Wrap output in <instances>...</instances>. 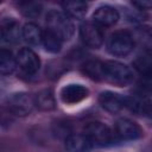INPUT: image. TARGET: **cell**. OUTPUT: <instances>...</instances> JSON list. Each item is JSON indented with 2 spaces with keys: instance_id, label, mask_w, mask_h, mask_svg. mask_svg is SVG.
I'll list each match as a JSON object with an SVG mask.
<instances>
[{
  "instance_id": "cell-15",
  "label": "cell",
  "mask_w": 152,
  "mask_h": 152,
  "mask_svg": "<svg viewBox=\"0 0 152 152\" xmlns=\"http://www.w3.org/2000/svg\"><path fill=\"white\" fill-rule=\"evenodd\" d=\"M124 107L135 114H150V100L147 99H141L138 96H126L124 97Z\"/></svg>"
},
{
  "instance_id": "cell-6",
  "label": "cell",
  "mask_w": 152,
  "mask_h": 152,
  "mask_svg": "<svg viewBox=\"0 0 152 152\" xmlns=\"http://www.w3.org/2000/svg\"><path fill=\"white\" fill-rule=\"evenodd\" d=\"M21 38V28L19 23L13 18H6L0 23V48L13 45Z\"/></svg>"
},
{
  "instance_id": "cell-4",
  "label": "cell",
  "mask_w": 152,
  "mask_h": 152,
  "mask_svg": "<svg viewBox=\"0 0 152 152\" xmlns=\"http://www.w3.org/2000/svg\"><path fill=\"white\" fill-rule=\"evenodd\" d=\"M135 45L134 37L128 31H115L107 40V50L110 55L116 57H125L129 55Z\"/></svg>"
},
{
  "instance_id": "cell-9",
  "label": "cell",
  "mask_w": 152,
  "mask_h": 152,
  "mask_svg": "<svg viewBox=\"0 0 152 152\" xmlns=\"http://www.w3.org/2000/svg\"><path fill=\"white\" fill-rule=\"evenodd\" d=\"M80 36L82 42L93 49H99L103 43V32L95 23H84L81 25Z\"/></svg>"
},
{
  "instance_id": "cell-14",
  "label": "cell",
  "mask_w": 152,
  "mask_h": 152,
  "mask_svg": "<svg viewBox=\"0 0 152 152\" xmlns=\"http://www.w3.org/2000/svg\"><path fill=\"white\" fill-rule=\"evenodd\" d=\"M42 36H43V31L34 23H26L21 27V38L28 45L32 46L39 45L42 43Z\"/></svg>"
},
{
  "instance_id": "cell-10",
  "label": "cell",
  "mask_w": 152,
  "mask_h": 152,
  "mask_svg": "<svg viewBox=\"0 0 152 152\" xmlns=\"http://www.w3.org/2000/svg\"><path fill=\"white\" fill-rule=\"evenodd\" d=\"M120 14L115 7L109 5L100 6L93 14V23L97 26H112L118 23Z\"/></svg>"
},
{
  "instance_id": "cell-12",
  "label": "cell",
  "mask_w": 152,
  "mask_h": 152,
  "mask_svg": "<svg viewBox=\"0 0 152 152\" xmlns=\"http://www.w3.org/2000/svg\"><path fill=\"white\" fill-rule=\"evenodd\" d=\"M99 102L103 109L115 114L124 108V97L113 91H103L99 96Z\"/></svg>"
},
{
  "instance_id": "cell-18",
  "label": "cell",
  "mask_w": 152,
  "mask_h": 152,
  "mask_svg": "<svg viewBox=\"0 0 152 152\" xmlns=\"http://www.w3.org/2000/svg\"><path fill=\"white\" fill-rule=\"evenodd\" d=\"M62 7L69 18H83L87 13L88 5L83 1H65L62 2Z\"/></svg>"
},
{
  "instance_id": "cell-3",
  "label": "cell",
  "mask_w": 152,
  "mask_h": 152,
  "mask_svg": "<svg viewBox=\"0 0 152 152\" xmlns=\"http://www.w3.org/2000/svg\"><path fill=\"white\" fill-rule=\"evenodd\" d=\"M83 134L89 139L93 145L96 146H108L115 144L119 140L114 131H112L107 125L100 121H93L87 124Z\"/></svg>"
},
{
  "instance_id": "cell-19",
  "label": "cell",
  "mask_w": 152,
  "mask_h": 152,
  "mask_svg": "<svg viewBox=\"0 0 152 152\" xmlns=\"http://www.w3.org/2000/svg\"><path fill=\"white\" fill-rule=\"evenodd\" d=\"M82 71L89 78L94 81H102L103 80V62L88 61L82 65Z\"/></svg>"
},
{
  "instance_id": "cell-7",
  "label": "cell",
  "mask_w": 152,
  "mask_h": 152,
  "mask_svg": "<svg viewBox=\"0 0 152 152\" xmlns=\"http://www.w3.org/2000/svg\"><path fill=\"white\" fill-rule=\"evenodd\" d=\"M17 68H19L26 75L36 74L40 68V59L34 51L30 48H23L15 56Z\"/></svg>"
},
{
  "instance_id": "cell-16",
  "label": "cell",
  "mask_w": 152,
  "mask_h": 152,
  "mask_svg": "<svg viewBox=\"0 0 152 152\" xmlns=\"http://www.w3.org/2000/svg\"><path fill=\"white\" fill-rule=\"evenodd\" d=\"M15 68V56L12 53V51L0 48V75H11Z\"/></svg>"
},
{
  "instance_id": "cell-23",
  "label": "cell",
  "mask_w": 152,
  "mask_h": 152,
  "mask_svg": "<svg viewBox=\"0 0 152 152\" xmlns=\"http://www.w3.org/2000/svg\"><path fill=\"white\" fill-rule=\"evenodd\" d=\"M132 4H133V6L138 7V10H148L151 7L150 1H134Z\"/></svg>"
},
{
  "instance_id": "cell-2",
  "label": "cell",
  "mask_w": 152,
  "mask_h": 152,
  "mask_svg": "<svg viewBox=\"0 0 152 152\" xmlns=\"http://www.w3.org/2000/svg\"><path fill=\"white\" fill-rule=\"evenodd\" d=\"M133 71L126 64L118 61L103 62V80L120 87H125L133 81Z\"/></svg>"
},
{
  "instance_id": "cell-20",
  "label": "cell",
  "mask_w": 152,
  "mask_h": 152,
  "mask_svg": "<svg viewBox=\"0 0 152 152\" xmlns=\"http://www.w3.org/2000/svg\"><path fill=\"white\" fill-rule=\"evenodd\" d=\"M43 46L45 48L46 51L49 52H52V53H57L61 51V48H62V40L55 36L52 32L50 31H44L43 32V36H42V43Z\"/></svg>"
},
{
  "instance_id": "cell-22",
  "label": "cell",
  "mask_w": 152,
  "mask_h": 152,
  "mask_svg": "<svg viewBox=\"0 0 152 152\" xmlns=\"http://www.w3.org/2000/svg\"><path fill=\"white\" fill-rule=\"evenodd\" d=\"M134 66L140 74L148 77L151 75V56H150V53H142V56H138L137 59L134 61Z\"/></svg>"
},
{
  "instance_id": "cell-17",
  "label": "cell",
  "mask_w": 152,
  "mask_h": 152,
  "mask_svg": "<svg viewBox=\"0 0 152 152\" xmlns=\"http://www.w3.org/2000/svg\"><path fill=\"white\" fill-rule=\"evenodd\" d=\"M34 104L42 110H52L56 108V99L51 89L39 91L34 97Z\"/></svg>"
},
{
  "instance_id": "cell-21",
  "label": "cell",
  "mask_w": 152,
  "mask_h": 152,
  "mask_svg": "<svg viewBox=\"0 0 152 152\" xmlns=\"http://www.w3.org/2000/svg\"><path fill=\"white\" fill-rule=\"evenodd\" d=\"M19 8L21 13L27 18H36L42 12V5L38 2H32V1L19 2Z\"/></svg>"
},
{
  "instance_id": "cell-8",
  "label": "cell",
  "mask_w": 152,
  "mask_h": 152,
  "mask_svg": "<svg viewBox=\"0 0 152 152\" xmlns=\"http://www.w3.org/2000/svg\"><path fill=\"white\" fill-rule=\"evenodd\" d=\"M114 133H115L118 139L135 140V139H139L142 135L144 132H142L141 127L138 124H135L134 121H132L129 119L122 118V119H119L115 122Z\"/></svg>"
},
{
  "instance_id": "cell-11",
  "label": "cell",
  "mask_w": 152,
  "mask_h": 152,
  "mask_svg": "<svg viewBox=\"0 0 152 152\" xmlns=\"http://www.w3.org/2000/svg\"><path fill=\"white\" fill-rule=\"evenodd\" d=\"M89 94V90L82 84H68L62 88L61 97L63 102L74 104L84 100Z\"/></svg>"
},
{
  "instance_id": "cell-1",
  "label": "cell",
  "mask_w": 152,
  "mask_h": 152,
  "mask_svg": "<svg viewBox=\"0 0 152 152\" xmlns=\"http://www.w3.org/2000/svg\"><path fill=\"white\" fill-rule=\"evenodd\" d=\"M46 25L48 31L52 32L62 42L69 40L74 34V24L64 12L51 10L46 14Z\"/></svg>"
},
{
  "instance_id": "cell-13",
  "label": "cell",
  "mask_w": 152,
  "mask_h": 152,
  "mask_svg": "<svg viewBox=\"0 0 152 152\" xmlns=\"http://www.w3.org/2000/svg\"><path fill=\"white\" fill-rule=\"evenodd\" d=\"M93 144L84 134H70L65 139V148L68 152H90Z\"/></svg>"
},
{
  "instance_id": "cell-5",
  "label": "cell",
  "mask_w": 152,
  "mask_h": 152,
  "mask_svg": "<svg viewBox=\"0 0 152 152\" xmlns=\"http://www.w3.org/2000/svg\"><path fill=\"white\" fill-rule=\"evenodd\" d=\"M34 97L27 93H14L6 100V107L13 115H28L34 108Z\"/></svg>"
}]
</instances>
